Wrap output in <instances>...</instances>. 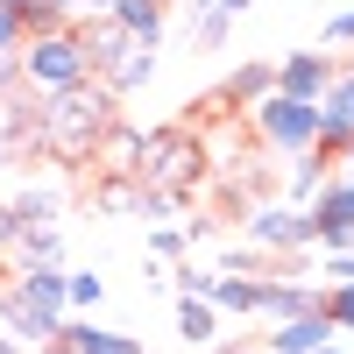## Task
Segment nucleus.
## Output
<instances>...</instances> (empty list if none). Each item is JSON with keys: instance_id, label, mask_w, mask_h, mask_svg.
Returning <instances> with one entry per match:
<instances>
[{"instance_id": "1", "label": "nucleus", "mask_w": 354, "mask_h": 354, "mask_svg": "<svg viewBox=\"0 0 354 354\" xmlns=\"http://www.w3.org/2000/svg\"><path fill=\"white\" fill-rule=\"evenodd\" d=\"M106 128H113V93L85 78V85L50 93V106L36 113V149L78 163V156H100V135H106Z\"/></svg>"}, {"instance_id": "2", "label": "nucleus", "mask_w": 354, "mask_h": 354, "mask_svg": "<svg viewBox=\"0 0 354 354\" xmlns=\"http://www.w3.org/2000/svg\"><path fill=\"white\" fill-rule=\"evenodd\" d=\"M15 64H21V85H28V93H64V85H85V78H93V57H85L78 21L43 28V36H21Z\"/></svg>"}, {"instance_id": "3", "label": "nucleus", "mask_w": 354, "mask_h": 354, "mask_svg": "<svg viewBox=\"0 0 354 354\" xmlns=\"http://www.w3.org/2000/svg\"><path fill=\"white\" fill-rule=\"evenodd\" d=\"M248 121H255V135L270 142L277 156H305V149H319V106H312V100L262 93V100L248 106Z\"/></svg>"}, {"instance_id": "4", "label": "nucleus", "mask_w": 354, "mask_h": 354, "mask_svg": "<svg viewBox=\"0 0 354 354\" xmlns=\"http://www.w3.org/2000/svg\"><path fill=\"white\" fill-rule=\"evenodd\" d=\"M142 185H156V192H177L185 198L192 192V177H198V149H192V135L185 128H149V149H142Z\"/></svg>"}, {"instance_id": "5", "label": "nucleus", "mask_w": 354, "mask_h": 354, "mask_svg": "<svg viewBox=\"0 0 354 354\" xmlns=\"http://www.w3.org/2000/svg\"><path fill=\"white\" fill-rule=\"evenodd\" d=\"M248 248H262V255H298V248H312V220H305V205H290V198H262V205H248Z\"/></svg>"}, {"instance_id": "6", "label": "nucleus", "mask_w": 354, "mask_h": 354, "mask_svg": "<svg viewBox=\"0 0 354 354\" xmlns=\"http://www.w3.org/2000/svg\"><path fill=\"white\" fill-rule=\"evenodd\" d=\"M0 326H8L21 347H50V340H57V326H64V312L43 305V298H28L21 283H8V290H0Z\"/></svg>"}, {"instance_id": "7", "label": "nucleus", "mask_w": 354, "mask_h": 354, "mask_svg": "<svg viewBox=\"0 0 354 354\" xmlns=\"http://www.w3.org/2000/svg\"><path fill=\"white\" fill-rule=\"evenodd\" d=\"M305 220H312V241H319V248L354 241V177H326L319 198L305 205Z\"/></svg>"}, {"instance_id": "8", "label": "nucleus", "mask_w": 354, "mask_h": 354, "mask_svg": "<svg viewBox=\"0 0 354 354\" xmlns=\"http://www.w3.org/2000/svg\"><path fill=\"white\" fill-rule=\"evenodd\" d=\"M312 106H319V149L340 156V142L354 135V71H333V85H326Z\"/></svg>"}, {"instance_id": "9", "label": "nucleus", "mask_w": 354, "mask_h": 354, "mask_svg": "<svg viewBox=\"0 0 354 354\" xmlns=\"http://www.w3.org/2000/svg\"><path fill=\"white\" fill-rule=\"evenodd\" d=\"M333 57L326 50H290L283 57V64H277V93H290V100H319V93H326V85H333Z\"/></svg>"}, {"instance_id": "10", "label": "nucleus", "mask_w": 354, "mask_h": 354, "mask_svg": "<svg viewBox=\"0 0 354 354\" xmlns=\"http://www.w3.org/2000/svg\"><path fill=\"white\" fill-rule=\"evenodd\" d=\"M326 340H340L326 326V312H298V319H277V326L262 333V354H312V347H326Z\"/></svg>"}, {"instance_id": "11", "label": "nucleus", "mask_w": 354, "mask_h": 354, "mask_svg": "<svg viewBox=\"0 0 354 354\" xmlns=\"http://www.w3.org/2000/svg\"><path fill=\"white\" fill-rule=\"evenodd\" d=\"M298 312H319V283H298V277H270L255 290V319H298Z\"/></svg>"}, {"instance_id": "12", "label": "nucleus", "mask_w": 354, "mask_h": 354, "mask_svg": "<svg viewBox=\"0 0 354 354\" xmlns=\"http://www.w3.org/2000/svg\"><path fill=\"white\" fill-rule=\"evenodd\" d=\"M57 340H64L71 354H142L128 333H113V326H100V319H71L64 312V326H57Z\"/></svg>"}, {"instance_id": "13", "label": "nucleus", "mask_w": 354, "mask_h": 354, "mask_svg": "<svg viewBox=\"0 0 354 354\" xmlns=\"http://www.w3.org/2000/svg\"><path fill=\"white\" fill-rule=\"evenodd\" d=\"M113 28H128L135 43H163V28H170V0H113V15H106Z\"/></svg>"}, {"instance_id": "14", "label": "nucleus", "mask_w": 354, "mask_h": 354, "mask_svg": "<svg viewBox=\"0 0 354 354\" xmlns=\"http://www.w3.org/2000/svg\"><path fill=\"white\" fill-rule=\"evenodd\" d=\"M326 177H333V156H326V149H305V156H290V170H283V198H290V205H312Z\"/></svg>"}, {"instance_id": "15", "label": "nucleus", "mask_w": 354, "mask_h": 354, "mask_svg": "<svg viewBox=\"0 0 354 354\" xmlns=\"http://www.w3.org/2000/svg\"><path fill=\"white\" fill-rule=\"evenodd\" d=\"M255 290H262V277H227V270H213V312L220 319H255Z\"/></svg>"}, {"instance_id": "16", "label": "nucleus", "mask_w": 354, "mask_h": 354, "mask_svg": "<svg viewBox=\"0 0 354 354\" xmlns=\"http://www.w3.org/2000/svg\"><path fill=\"white\" fill-rule=\"evenodd\" d=\"M177 333H185V347H220V312H213V298H177Z\"/></svg>"}, {"instance_id": "17", "label": "nucleus", "mask_w": 354, "mask_h": 354, "mask_svg": "<svg viewBox=\"0 0 354 354\" xmlns=\"http://www.w3.org/2000/svg\"><path fill=\"white\" fill-rule=\"evenodd\" d=\"M142 149H149V135H142V128H121V121H113V128L100 135L106 170H121V177H135V170H142Z\"/></svg>"}, {"instance_id": "18", "label": "nucleus", "mask_w": 354, "mask_h": 354, "mask_svg": "<svg viewBox=\"0 0 354 354\" xmlns=\"http://www.w3.org/2000/svg\"><path fill=\"white\" fill-rule=\"evenodd\" d=\"M262 93H277V64H241V71H227V85H220L227 106H255Z\"/></svg>"}, {"instance_id": "19", "label": "nucleus", "mask_w": 354, "mask_h": 354, "mask_svg": "<svg viewBox=\"0 0 354 354\" xmlns=\"http://www.w3.org/2000/svg\"><path fill=\"white\" fill-rule=\"evenodd\" d=\"M319 312L333 333H354V283H319Z\"/></svg>"}, {"instance_id": "20", "label": "nucleus", "mask_w": 354, "mask_h": 354, "mask_svg": "<svg viewBox=\"0 0 354 354\" xmlns=\"http://www.w3.org/2000/svg\"><path fill=\"white\" fill-rule=\"evenodd\" d=\"M100 298H106V277L100 270H64V305L71 312H93Z\"/></svg>"}, {"instance_id": "21", "label": "nucleus", "mask_w": 354, "mask_h": 354, "mask_svg": "<svg viewBox=\"0 0 354 354\" xmlns=\"http://www.w3.org/2000/svg\"><path fill=\"white\" fill-rule=\"evenodd\" d=\"M21 262H64V234L57 227H28L21 234Z\"/></svg>"}, {"instance_id": "22", "label": "nucleus", "mask_w": 354, "mask_h": 354, "mask_svg": "<svg viewBox=\"0 0 354 354\" xmlns=\"http://www.w3.org/2000/svg\"><path fill=\"white\" fill-rule=\"evenodd\" d=\"M15 220H21V227H57V198H50V192H21V198H15Z\"/></svg>"}, {"instance_id": "23", "label": "nucleus", "mask_w": 354, "mask_h": 354, "mask_svg": "<svg viewBox=\"0 0 354 354\" xmlns=\"http://www.w3.org/2000/svg\"><path fill=\"white\" fill-rule=\"evenodd\" d=\"M185 248H192V241H185V227H170V220H163V227H149V255H156V262H177Z\"/></svg>"}, {"instance_id": "24", "label": "nucleus", "mask_w": 354, "mask_h": 354, "mask_svg": "<svg viewBox=\"0 0 354 354\" xmlns=\"http://www.w3.org/2000/svg\"><path fill=\"white\" fill-rule=\"evenodd\" d=\"M170 283H177V298H205V290H213V270H198V262H177Z\"/></svg>"}, {"instance_id": "25", "label": "nucleus", "mask_w": 354, "mask_h": 354, "mask_svg": "<svg viewBox=\"0 0 354 354\" xmlns=\"http://www.w3.org/2000/svg\"><path fill=\"white\" fill-rule=\"evenodd\" d=\"M319 283H354V241L326 248V270H319Z\"/></svg>"}, {"instance_id": "26", "label": "nucleus", "mask_w": 354, "mask_h": 354, "mask_svg": "<svg viewBox=\"0 0 354 354\" xmlns=\"http://www.w3.org/2000/svg\"><path fill=\"white\" fill-rule=\"evenodd\" d=\"M100 205H106V213H135V185H128V177H106V185H100Z\"/></svg>"}, {"instance_id": "27", "label": "nucleus", "mask_w": 354, "mask_h": 354, "mask_svg": "<svg viewBox=\"0 0 354 354\" xmlns=\"http://www.w3.org/2000/svg\"><path fill=\"white\" fill-rule=\"evenodd\" d=\"M255 255H262V248L241 241V248H227V255H220V270H227V277H248V270H255Z\"/></svg>"}, {"instance_id": "28", "label": "nucleus", "mask_w": 354, "mask_h": 354, "mask_svg": "<svg viewBox=\"0 0 354 354\" xmlns=\"http://www.w3.org/2000/svg\"><path fill=\"white\" fill-rule=\"evenodd\" d=\"M326 43H333V50H354V8H347V15H333V21H326Z\"/></svg>"}, {"instance_id": "29", "label": "nucleus", "mask_w": 354, "mask_h": 354, "mask_svg": "<svg viewBox=\"0 0 354 354\" xmlns=\"http://www.w3.org/2000/svg\"><path fill=\"white\" fill-rule=\"evenodd\" d=\"M21 36H28V28H21L8 8H0V57H15V50H21Z\"/></svg>"}, {"instance_id": "30", "label": "nucleus", "mask_w": 354, "mask_h": 354, "mask_svg": "<svg viewBox=\"0 0 354 354\" xmlns=\"http://www.w3.org/2000/svg\"><path fill=\"white\" fill-rule=\"evenodd\" d=\"M21 234H28V227L15 220V205H0V248H21Z\"/></svg>"}, {"instance_id": "31", "label": "nucleus", "mask_w": 354, "mask_h": 354, "mask_svg": "<svg viewBox=\"0 0 354 354\" xmlns=\"http://www.w3.org/2000/svg\"><path fill=\"white\" fill-rule=\"evenodd\" d=\"M333 163H340V177H354V135L340 142V156H333Z\"/></svg>"}, {"instance_id": "32", "label": "nucleus", "mask_w": 354, "mask_h": 354, "mask_svg": "<svg viewBox=\"0 0 354 354\" xmlns=\"http://www.w3.org/2000/svg\"><path fill=\"white\" fill-rule=\"evenodd\" d=\"M0 354H28V347H21V340H15V333H0Z\"/></svg>"}, {"instance_id": "33", "label": "nucleus", "mask_w": 354, "mask_h": 354, "mask_svg": "<svg viewBox=\"0 0 354 354\" xmlns=\"http://www.w3.org/2000/svg\"><path fill=\"white\" fill-rule=\"evenodd\" d=\"M8 156H15V135H8V128H0V163H8Z\"/></svg>"}, {"instance_id": "34", "label": "nucleus", "mask_w": 354, "mask_h": 354, "mask_svg": "<svg viewBox=\"0 0 354 354\" xmlns=\"http://www.w3.org/2000/svg\"><path fill=\"white\" fill-rule=\"evenodd\" d=\"M205 354H262V347H205Z\"/></svg>"}, {"instance_id": "35", "label": "nucleus", "mask_w": 354, "mask_h": 354, "mask_svg": "<svg viewBox=\"0 0 354 354\" xmlns=\"http://www.w3.org/2000/svg\"><path fill=\"white\" fill-rule=\"evenodd\" d=\"M312 354H347V347H340V340H326V347H312Z\"/></svg>"}, {"instance_id": "36", "label": "nucleus", "mask_w": 354, "mask_h": 354, "mask_svg": "<svg viewBox=\"0 0 354 354\" xmlns=\"http://www.w3.org/2000/svg\"><path fill=\"white\" fill-rule=\"evenodd\" d=\"M43 354H71V347H64V340H50V347H43Z\"/></svg>"}, {"instance_id": "37", "label": "nucleus", "mask_w": 354, "mask_h": 354, "mask_svg": "<svg viewBox=\"0 0 354 354\" xmlns=\"http://www.w3.org/2000/svg\"><path fill=\"white\" fill-rule=\"evenodd\" d=\"M347 71H354V64H347Z\"/></svg>"}]
</instances>
